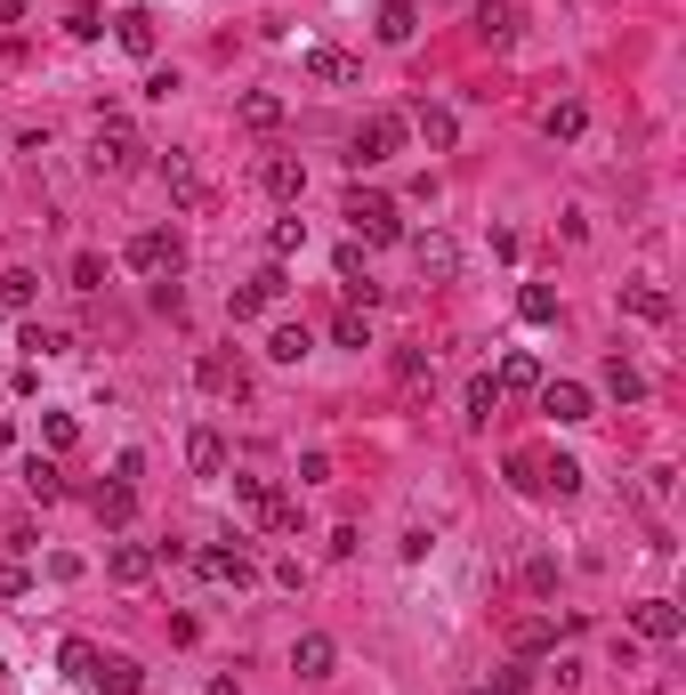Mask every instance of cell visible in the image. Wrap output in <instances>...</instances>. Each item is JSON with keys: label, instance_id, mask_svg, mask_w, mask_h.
Listing matches in <instances>:
<instances>
[{"label": "cell", "instance_id": "39", "mask_svg": "<svg viewBox=\"0 0 686 695\" xmlns=\"http://www.w3.org/2000/svg\"><path fill=\"white\" fill-rule=\"evenodd\" d=\"M16 348H25V356H66V332H49V323H25V340H16Z\"/></svg>", "mask_w": 686, "mask_h": 695}, {"label": "cell", "instance_id": "15", "mask_svg": "<svg viewBox=\"0 0 686 695\" xmlns=\"http://www.w3.org/2000/svg\"><path fill=\"white\" fill-rule=\"evenodd\" d=\"M404 130H421L428 146H436V154H452V138H461V121H452V106H428V97H421V106H412V121H404Z\"/></svg>", "mask_w": 686, "mask_h": 695}, {"label": "cell", "instance_id": "11", "mask_svg": "<svg viewBox=\"0 0 686 695\" xmlns=\"http://www.w3.org/2000/svg\"><path fill=\"white\" fill-rule=\"evenodd\" d=\"M542 413L549 421H590V388H581V380H542Z\"/></svg>", "mask_w": 686, "mask_h": 695}, {"label": "cell", "instance_id": "14", "mask_svg": "<svg viewBox=\"0 0 686 695\" xmlns=\"http://www.w3.org/2000/svg\"><path fill=\"white\" fill-rule=\"evenodd\" d=\"M331 268H340V283H347V299H380V283H371V268H364V243H340V251H331Z\"/></svg>", "mask_w": 686, "mask_h": 695}, {"label": "cell", "instance_id": "23", "mask_svg": "<svg viewBox=\"0 0 686 695\" xmlns=\"http://www.w3.org/2000/svg\"><path fill=\"white\" fill-rule=\"evenodd\" d=\"M194 380H202V388H218V397H226V388H235V397L251 388V373H243V356H202V364H194Z\"/></svg>", "mask_w": 686, "mask_h": 695}, {"label": "cell", "instance_id": "25", "mask_svg": "<svg viewBox=\"0 0 686 695\" xmlns=\"http://www.w3.org/2000/svg\"><path fill=\"white\" fill-rule=\"evenodd\" d=\"M97 518H106V526H130V518H138V485H130V478L97 485Z\"/></svg>", "mask_w": 686, "mask_h": 695}, {"label": "cell", "instance_id": "8", "mask_svg": "<svg viewBox=\"0 0 686 695\" xmlns=\"http://www.w3.org/2000/svg\"><path fill=\"white\" fill-rule=\"evenodd\" d=\"M412 243V268H421L428 283H452V275H461V243H452V235H404Z\"/></svg>", "mask_w": 686, "mask_h": 695}, {"label": "cell", "instance_id": "32", "mask_svg": "<svg viewBox=\"0 0 686 695\" xmlns=\"http://www.w3.org/2000/svg\"><path fill=\"white\" fill-rule=\"evenodd\" d=\"M307 348H316V340H307V323H275V332H267V356H275V364H299Z\"/></svg>", "mask_w": 686, "mask_h": 695}, {"label": "cell", "instance_id": "44", "mask_svg": "<svg viewBox=\"0 0 686 695\" xmlns=\"http://www.w3.org/2000/svg\"><path fill=\"white\" fill-rule=\"evenodd\" d=\"M25 590H33V575H25V566L9 558V566H0V599H25Z\"/></svg>", "mask_w": 686, "mask_h": 695}, {"label": "cell", "instance_id": "12", "mask_svg": "<svg viewBox=\"0 0 686 695\" xmlns=\"http://www.w3.org/2000/svg\"><path fill=\"white\" fill-rule=\"evenodd\" d=\"M106 575L121 590H138L145 575H154V550H145V542H106Z\"/></svg>", "mask_w": 686, "mask_h": 695}, {"label": "cell", "instance_id": "9", "mask_svg": "<svg viewBox=\"0 0 686 695\" xmlns=\"http://www.w3.org/2000/svg\"><path fill=\"white\" fill-rule=\"evenodd\" d=\"M469 33L485 40V49H509V40H517V0H476Z\"/></svg>", "mask_w": 686, "mask_h": 695}, {"label": "cell", "instance_id": "13", "mask_svg": "<svg viewBox=\"0 0 686 695\" xmlns=\"http://www.w3.org/2000/svg\"><path fill=\"white\" fill-rule=\"evenodd\" d=\"M331 663H340V647H331L323 631H299V647H291V671H299V680H331Z\"/></svg>", "mask_w": 686, "mask_h": 695}, {"label": "cell", "instance_id": "28", "mask_svg": "<svg viewBox=\"0 0 686 695\" xmlns=\"http://www.w3.org/2000/svg\"><path fill=\"white\" fill-rule=\"evenodd\" d=\"M622 308H630L638 323H671V292H654V283H630V292H622Z\"/></svg>", "mask_w": 686, "mask_h": 695}, {"label": "cell", "instance_id": "24", "mask_svg": "<svg viewBox=\"0 0 686 695\" xmlns=\"http://www.w3.org/2000/svg\"><path fill=\"white\" fill-rule=\"evenodd\" d=\"M186 461H194V478H218L226 469V437L218 428H194V437H186Z\"/></svg>", "mask_w": 686, "mask_h": 695}, {"label": "cell", "instance_id": "37", "mask_svg": "<svg viewBox=\"0 0 686 695\" xmlns=\"http://www.w3.org/2000/svg\"><path fill=\"white\" fill-rule=\"evenodd\" d=\"M517 316H525V323H557V292L525 283V292H517Z\"/></svg>", "mask_w": 686, "mask_h": 695}, {"label": "cell", "instance_id": "21", "mask_svg": "<svg viewBox=\"0 0 686 695\" xmlns=\"http://www.w3.org/2000/svg\"><path fill=\"white\" fill-rule=\"evenodd\" d=\"M114 40H121L130 57H154L162 33H154V16H145V9H121V16H114Z\"/></svg>", "mask_w": 686, "mask_h": 695}, {"label": "cell", "instance_id": "22", "mask_svg": "<svg viewBox=\"0 0 686 695\" xmlns=\"http://www.w3.org/2000/svg\"><path fill=\"white\" fill-rule=\"evenodd\" d=\"M307 73L316 81H331V90H347V81H364V66L347 49H307Z\"/></svg>", "mask_w": 686, "mask_h": 695}, {"label": "cell", "instance_id": "18", "mask_svg": "<svg viewBox=\"0 0 686 695\" xmlns=\"http://www.w3.org/2000/svg\"><path fill=\"white\" fill-rule=\"evenodd\" d=\"M630 623H638V639H662V647L678 639V606H671V599H638Z\"/></svg>", "mask_w": 686, "mask_h": 695}, {"label": "cell", "instance_id": "6", "mask_svg": "<svg viewBox=\"0 0 686 695\" xmlns=\"http://www.w3.org/2000/svg\"><path fill=\"white\" fill-rule=\"evenodd\" d=\"M194 566H202V582H218V590H251V582H259V566L243 558V550H226V542L194 550Z\"/></svg>", "mask_w": 686, "mask_h": 695}, {"label": "cell", "instance_id": "40", "mask_svg": "<svg viewBox=\"0 0 686 695\" xmlns=\"http://www.w3.org/2000/svg\"><path fill=\"white\" fill-rule=\"evenodd\" d=\"M299 243H307V219H275V235H267V251H275V259H291V251H299Z\"/></svg>", "mask_w": 686, "mask_h": 695}, {"label": "cell", "instance_id": "42", "mask_svg": "<svg viewBox=\"0 0 686 695\" xmlns=\"http://www.w3.org/2000/svg\"><path fill=\"white\" fill-rule=\"evenodd\" d=\"M509 485H517V494H542V453H517L509 461Z\"/></svg>", "mask_w": 686, "mask_h": 695}, {"label": "cell", "instance_id": "4", "mask_svg": "<svg viewBox=\"0 0 686 695\" xmlns=\"http://www.w3.org/2000/svg\"><path fill=\"white\" fill-rule=\"evenodd\" d=\"M121 259H130L138 275H178L186 268V243L170 227H145V235H130V251H121Z\"/></svg>", "mask_w": 686, "mask_h": 695}, {"label": "cell", "instance_id": "31", "mask_svg": "<svg viewBox=\"0 0 686 695\" xmlns=\"http://www.w3.org/2000/svg\"><path fill=\"white\" fill-rule=\"evenodd\" d=\"M493 404H501V388H493V373H476V380H469V397H461V421H469V428H485V421H493Z\"/></svg>", "mask_w": 686, "mask_h": 695}, {"label": "cell", "instance_id": "46", "mask_svg": "<svg viewBox=\"0 0 686 695\" xmlns=\"http://www.w3.org/2000/svg\"><path fill=\"white\" fill-rule=\"evenodd\" d=\"M25 9L33 0H0V25H25Z\"/></svg>", "mask_w": 686, "mask_h": 695}, {"label": "cell", "instance_id": "2", "mask_svg": "<svg viewBox=\"0 0 686 695\" xmlns=\"http://www.w3.org/2000/svg\"><path fill=\"white\" fill-rule=\"evenodd\" d=\"M340 219H347V227H356V243H404V219H397V202H388V195H347L340 202Z\"/></svg>", "mask_w": 686, "mask_h": 695}, {"label": "cell", "instance_id": "19", "mask_svg": "<svg viewBox=\"0 0 686 695\" xmlns=\"http://www.w3.org/2000/svg\"><path fill=\"white\" fill-rule=\"evenodd\" d=\"M371 33H380L388 49H404V40L421 33V9H412V0H380V25H371Z\"/></svg>", "mask_w": 686, "mask_h": 695}, {"label": "cell", "instance_id": "5", "mask_svg": "<svg viewBox=\"0 0 686 695\" xmlns=\"http://www.w3.org/2000/svg\"><path fill=\"white\" fill-rule=\"evenodd\" d=\"M283 292H291V275H283V268H259L251 283H235V292H226V316H235V323H251V316L275 308Z\"/></svg>", "mask_w": 686, "mask_h": 695}, {"label": "cell", "instance_id": "33", "mask_svg": "<svg viewBox=\"0 0 686 695\" xmlns=\"http://www.w3.org/2000/svg\"><path fill=\"white\" fill-rule=\"evenodd\" d=\"M606 388H614L622 404H638V397H647V373H638L630 356H606Z\"/></svg>", "mask_w": 686, "mask_h": 695}, {"label": "cell", "instance_id": "20", "mask_svg": "<svg viewBox=\"0 0 686 695\" xmlns=\"http://www.w3.org/2000/svg\"><path fill=\"white\" fill-rule=\"evenodd\" d=\"M493 388H501V397H525V388H542V364H533L525 348H509L501 373H493Z\"/></svg>", "mask_w": 686, "mask_h": 695}, {"label": "cell", "instance_id": "17", "mask_svg": "<svg viewBox=\"0 0 686 695\" xmlns=\"http://www.w3.org/2000/svg\"><path fill=\"white\" fill-rule=\"evenodd\" d=\"M90 687H106V695H145V671H138L130 656H97Z\"/></svg>", "mask_w": 686, "mask_h": 695}, {"label": "cell", "instance_id": "10", "mask_svg": "<svg viewBox=\"0 0 686 695\" xmlns=\"http://www.w3.org/2000/svg\"><path fill=\"white\" fill-rule=\"evenodd\" d=\"M259 187L275 195V202H299V195H307V170H299V154H267V162H259Z\"/></svg>", "mask_w": 686, "mask_h": 695}, {"label": "cell", "instance_id": "29", "mask_svg": "<svg viewBox=\"0 0 686 695\" xmlns=\"http://www.w3.org/2000/svg\"><path fill=\"white\" fill-rule=\"evenodd\" d=\"M25 494H33V502H57V494H66V469H57L49 453H33V461H25Z\"/></svg>", "mask_w": 686, "mask_h": 695}, {"label": "cell", "instance_id": "34", "mask_svg": "<svg viewBox=\"0 0 686 695\" xmlns=\"http://www.w3.org/2000/svg\"><path fill=\"white\" fill-rule=\"evenodd\" d=\"M33 292H40L33 268H0V308H33Z\"/></svg>", "mask_w": 686, "mask_h": 695}, {"label": "cell", "instance_id": "7", "mask_svg": "<svg viewBox=\"0 0 686 695\" xmlns=\"http://www.w3.org/2000/svg\"><path fill=\"white\" fill-rule=\"evenodd\" d=\"M162 178H170V195H178V211H211V178L194 170V154H162Z\"/></svg>", "mask_w": 686, "mask_h": 695}, {"label": "cell", "instance_id": "43", "mask_svg": "<svg viewBox=\"0 0 686 695\" xmlns=\"http://www.w3.org/2000/svg\"><path fill=\"white\" fill-rule=\"evenodd\" d=\"M66 33H73V40H97V33H106V16H97V9H73Z\"/></svg>", "mask_w": 686, "mask_h": 695}, {"label": "cell", "instance_id": "1", "mask_svg": "<svg viewBox=\"0 0 686 695\" xmlns=\"http://www.w3.org/2000/svg\"><path fill=\"white\" fill-rule=\"evenodd\" d=\"M90 162H97V170H106V178H130L138 162H145V138H138V130H130V121H121V114H97Z\"/></svg>", "mask_w": 686, "mask_h": 695}, {"label": "cell", "instance_id": "38", "mask_svg": "<svg viewBox=\"0 0 686 695\" xmlns=\"http://www.w3.org/2000/svg\"><path fill=\"white\" fill-rule=\"evenodd\" d=\"M73 437H81L73 413H40V445H49V453H73Z\"/></svg>", "mask_w": 686, "mask_h": 695}, {"label": "cell", "instance_id": "3", "mask_svg": "<svg viewBox=\"0 0 686 695\" xmlns=\"http://www.w3.org/2000/svg\"><path fill=\"white\" fill-rule=\"evenodd\" d=\"M404 146V114H364L356 130H347V162H356V170H371V162H388Z\"/></svg>", "mask_w": 686, "mask_h": 695}, {"label": "cell", "instance_id": "41", "mask_svg": "<svg viewBox=\"0 0 686 695\" xmlns=\"http://www.w3.org/2000/svg\"><path fill=\"white\" fill-rule=\"evenodd\" d=\"M73 292H106V259H97V251L73 259Z\"/></svg>", "mask_w": 686, "mask_h": 695}, {"label": "cell", "instance_id": "16", "mask_svg": "<svg viewBox=\"0 0 686 695\" xmlns=\"http://www.w3.org/2000/svg\"><path fill=\"white\" fill-rule=\"evenodd\" d=\"M549 647H557V623L549 615H517L509 623V656L517 663H525V656H549Z\"/></svg>", "mask_w": 686, "mask_h": 695}, {"label": "cell", "instance_id": "26", "mask_svg": "<svg viewBox=\"0 0 686 695\" xmlns=\"http://www.w3.org/2000/svg\"><path fill=\"white\" fill-rule=\"evenodd\" d=\"M235 114H243V130H259V138H267V130H283V97H275V90H251Z\"/></svg>", "mask_w": 686, "mask_h": 695}, {"label": "cell", "instance_id": "36", "mask_svg": "<svg viewBox=\"0 0 686 695\" xmlns=\"http://www.w3.org/2000/svg\"><path fill=\"white\" fill-rule=\"evenodd\" d=\"M57 663H66V680H81V687H90V671H97V647H90V639H66V647H57Z\"/></svg>", "mask_w": 686, "mask_h": 695}, {"label": "cell", "instance_id": "45", "mask_svg": "<svg viewBox=\"0 0 686 695\" xmlns=\"http://www.w3.org/2000/svg\"><path fill=\"white\" fill-rule=\"evenodd\" d=\"M485 695H525V663H509V671H493V687Z\"/></svg>", "mask_w": 686, "mask_h": 695}, {"label": "cell", "instance_id": "27", "mask_svg": "<svg viewBox=\"0 0 686 695\" xmlns=\"http://www.w3.org/2000/svg\"><path fill=\"white\" fill-rule=\"evenodd\" d=\"M542 494L573 502V494H581V461H566V453H542Z\"/></svg>", "mask_w": 686, "mask_h": 695}, {"label": "cell", "instance_id": "35", "mask_svg": "<svg viewBox=\"0 0 686 695\" xmlns=\"http://www.w3.org/2000/svg\"><path fill=\"white\" fill-rule=\"evenodd\" d=\"M331 340H340V348H371V316L364 308H340V316H331Z\"/></svg>", "mask_w": 686, "mask_h": 695}, {"label": "cell", "instance_id": "30", "mask_svg": "<svg viewBox=\"0 0 686 695\" xmlns=\"http://www.w3.org/2000/svg\"><path fill=\"white\" fill-rule=\"evenodd\" d=\"M542 130L549 138H581V130H590V106H581V97H557V106L542 114Z\"/></svg>", "mask_w": 686, "mask_h": 695}]
</instances>
